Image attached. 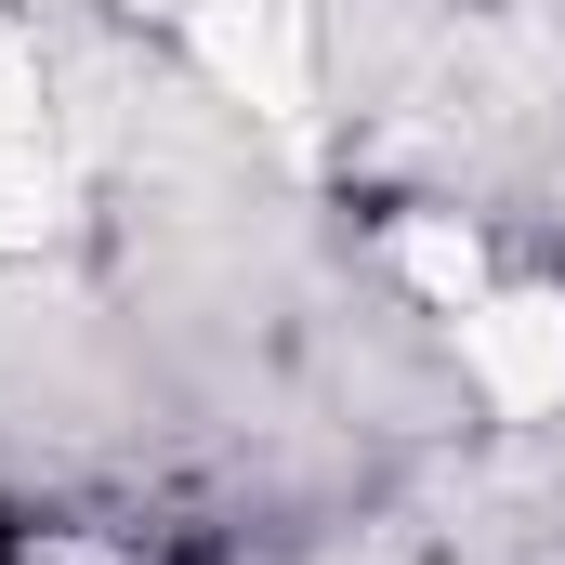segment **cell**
Returning a JSON list of instances; mask_svg holds the SVG:
<instances>
[{
	"label": "cell",
	"instance_id": "1",
	"mask_svg": "<svg viewBox=\"0 0 565 565\" xmlns=\"http://www.w3.org/2000/svg\"><path fill=\"white\" fill-rule=\"evenodd\" d=\"M0 565H26V526H13V513H0Z\"/></svg>",
	"mask_w": 565,
	"mask_h": 565
}]
</instances>
